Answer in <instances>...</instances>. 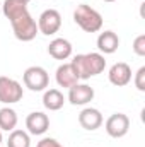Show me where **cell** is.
<instances>
[{
  "instance_id": "cell-1",
  "label": "cell",
  "mask_w": 145,
  "mask_h": 147,
  "mask_svg": "<svg viewBox=\"0 0 145 147\" xmlns=\"http://www.w3.org/2000/svg\"><path fill=\"white\" fill-rule=\"evenodd\" d=\"M70 63H72L79 80H87L91 77H96V75H99L106 69V60H104L103 53H82V55H75Z\"/></svg>"
},
{
  "instance_id": "cell-2",
  "label": "cell",
  "mask_w": 145,
  "mask_h": 147,
  "mask_svg": "<svg viewBox=\"0 0 145 147\" xmlns=\"http://www.w3.org/2000/svg\"><path fill=\"white\" fill-rule=\"evenodd\" d=\"M73 21L85 33H97L103 28V16L87 3L77 5L73 10Z\"/></svg>"
},
{
  "instance_id": "cell-3",
  "label": "cell",
  "mask_w": 145,
  "mask_h": 147,
  "mask_svg": "<svg viewBox=\"0 0 145 147\" xmlns=\"http://www.w3.org/2000/svg\"><path fill=\"white\" fill-rule=\"evenodd\" d=\"M12 24V31H14V36L17 38L19 41H33L38 31V22L34 21V17L29 14V10L22 16H19L17 19L10 21Z\"/></svg>"
},
{
  "instance_id": "cell-4",
  "label": "cell",
  "mask_w": 145,
  "mask_h": 147,
  "mask_svg": "<svg viewBox=\"0 0 145 147\" xmlns=\"http://www.w3.org/2000/svg\"><path fill=\"white\" fill-rule=\"evenodd\" d=\"M22 80H24V86L33 91V92H41L48 87L50 84V75L48 72L39 67V65H33L29 69H26V72L22 75Z\"/></svg>"
},
{
  "instance_id": "cell-5",
  "label": "cell",
  "mask_w": 145,
  "mask_h": 147,
  "mask_svg": "<svg viewBox=\"0 0 145 147\" xmlns=\"http://www.w3.org/2000/svg\"><path fill=\"white\" fill-rule=\"evenodd\" d=\"M22 96H24L22 86L15 79L0 75V103L14 105V103H19L22 99Z\"/></svg>"
},
{
  "instance_id": "cell-6",
  "label": "cell",
  "mask_w": 145,
  "mask_h": 147,
  "mask_svg": "<svg viewBox=\"0 0 145 147\" xmlns=\"http://www.w3.org/2000/svg\"><path fill=\"white\" fill-rule=\"evenodd\" d=\"M62 28V14L56 9H46L41 12L38 19V31L43 33L44 36L56 34Z\"/></svg>"
},
{
  "instance_id": "cell-7",
  "label": "cell",
  "mask_w": 145,
  "mask_h": 147,
  "mask_svg": "<svg viewBox=\"0 0 145 147\" xmlns=\"http://www.w3.org/2000/svg\"><path fill=\"white\" fill-rule=\"evenodd\" d=\"M104 128L108 132L109 137L113 139H121L128 134L130 130V118L125 115V113H113L106 120L104 123Z\"/></svg>"
},
{
  "instance_id": "cell-8",
  "label": "cell",
  "mask_w": 145,
  "mask_h": 147,
  "mask_svg": "<svg viewBox=\"0 0 145 147\" xmlns=\"http://www.w3.org/2000/svg\"><path fill=\"white\" fill-rule=\"evenodd\" d=\"M94 89L89 84H75L68 89V101L73 106H85L94 99Z\"/></svg>"
},
{
  "instance_id": "cell-9",
  "label": "cell",
  "mask_w": 145,
  "mask_h": 147,
  "mask_svg": "<svg viewBox=\"0 0 145 147\" xmlns=\"http://www.w3.org/2000/svg\"><path fill=\"white\" fill-rule=\"evenodd\" d=\"M26 128L31 135H43L50 128V118L43 111H33L26 118Z\"/></svg>"
},
{
  "instance_id": "cell-10",
  "label": "cell",
  "mask_w": 145,
  "mask_h": 147,
  "mask_svg": "<svg viewBox=\"0 0 145 147\" xmlns=\"http://www.w3.org/2000/svg\"><path fill=\"white\" fill-rule=\"evenodd\" d=\"M108 79H109V82L113 86H116V87H123V86L130 84V80H132V69H130V65L125 63V62L114 63L109 69Z\"/></svg>"
},
{
  "instance_id": "cell-11",
  "label": "cell",
  "mask_w": 145,
  "mask_h": 147,
  "mask_svg": "<svg viewBox=\"0 0 145 147\" xmlns=\"http://www.w3.org/2000/svg\"><path fill=\"white\" fill-rule=\"evenodd\" d=\"M79 123L84 130L94 132L103 125V115L96 108H84L79 113Z\"/></svg>"
},
{
  "instance_id": "cell-12",
  "label": "cell",
  "mask_w": 145,
  "mask_h": 147,
  "mask_svg": "<svg viewBox=\"0 0 145 147\" xmlns=\"http://www.w3.org/2000/svg\"><path fill=\"white\" fill-rule=\"evenodd\" d=\"M48 53L55 60H67L72 55V43L65 38H55L48 45Z\"/></svg>"
},
{
  "instance_id": "cell-13",
  "label": "cell",
  "mask_w": 145,
  "mask_h": 147,
  "mask_svg": "<svg viewBox=\"0 0 145 147\" xmlns=\"http://www.w3.org/2000/svg\"><path fill=\"white\" fill-rule=\"evenodd\" d=\"M55 79H56V84L60 87H67V89H70L72 86H75L79 82V77H77V74L73 70L72 63H62L56 69Z\"/></svg>"
},
{
  "instance_id": "cell-14",
  "label": "cell",
  "mask_w": 145,
  "mask_h": 147,
  "mask_svg": "<svg viewBox=\"0 0 145 147\" xmlns=\"http://www.w3.org/2000/svg\"><path fill=\"white\" fill-rule=\"evenodd\" d=\"M118 46H119V38L114 31H104L97 36V48L104 55L114 53L118 50Z\"/></svg>"
},
{
  "instance_id": "cell-15",
  "label": "cell",
  "mask_w": 145,
  "mask_h": 147,
  "mask_svg": "<svg viewBox=\"0 0 145 147\" xmlns=\"http://www.w3.org/2000/svg\"><path fill=\"white\" fill-rule=\"evenodd\" d=\"M43 105L50 111H58L65 105V96L60 89H48L43 94Z\"/></svg>"
},
{
  "instance_id": "cell-16",
  "label": "cell",
  "mask_w": 145,
  "mask_h": 147,
  "mask_svg": "<svg viewBox=\"0 0 145 147\" xmlns=\"http://www.w3.org/2000/svg\"><path fill=\"white\" fill-rule=\"evenodd\" d=\"M2 10H3V16L9 21H14L19 16H22V14L28 12V3L24 0H3Z\"/></svg>"
},
{
  "instance_id": "cell-17",
  "label": "cell",
  "mask_w": 145,
  "mask_h": 147,
  "mask_svg": "<svg viewBox=\"0 0 145 147\" xmlns=\"http://www.w3.org/2000/svg\"><path fill=\"white\" fill-rule=\"evenodd\" d=\"M17 121H19L17 113L12 110V108L5 106V108H2V110H0V130L12 132V130H15Z\"/></svg>"
},
{
  "instance_id": "cell-18",
  "label": "cell",
  "mask_w": 145,
  "mask_h": 147,
  "mask_svg": "<svg viewBox=\"0 0 145 147\" xmlns=\"http://www.w3.org/2000/svg\"><path fill=\"white\" fill-rule=\"evenodd\" d=\"M7 147H31V137L24 130H12L7 140Z\"/></svg>"
},
{
  "instance_id": "cell-19",
  "label": "cell",
  "mask_w": 145,
  "mask_h": 147,
  "mask_svg": "<svg viewBox=\"0 0 145 147\" xmlns=\"http://www.w3.org/2000/svg\"><path fill=\"white\" fill-rule=\"evenodd\" d=\"M132 48H133L135 55H138V57H145V34H140V36L135 38Z\"/></svg>"
},
{
  "instance_id": "cell-20",
  "label": "cell",
  "mask_w": 145,
  "mask_h": 147,
  "mask_svg": "<svg viewBox=\"0 0 145 147\" xmlns=\"http://www.w3.org/2000/svg\"><path fill=\"white\" fill-rule=\"evenodd\" d=\"M135 87L140 92L145 91V67H140L137 70V74H135Z\"/></svg>"
},
{
  "instance_id": "cell-21",
  "label": "cell",
  "mask_w": 145,
  "mask_h": 147,
  "mask_svg": "<svg viewBox=\"0 0 145 147\" xmlns=\"http://www.w3.org/2000/svg\"><path fill=\"white\" fill-rule=\"evenodd\" d=\"M36 147H63L56 139H51V137H44V139H41L39 142H38Z\"/></svg>"
},
{
  "instance_id": "cell-22",
  "label": "cell",
  "mask_w": 145,
  "mask_h": 147,
  "mask_svg": "<svg viewBox=\"0 0 145 147\" xmlns=\"http://www.w3.org/2000/svg\"><path fill=\"white\" fill-rule=\"evenodd\" d=\"M0 144H2V132H0Z\"/></svg>"
},
{
  "instance_id": "cell-23",
  "label": "cell",
  "mask_w": 145,
  "mask_h": 147,
  "mask_svg": "<svg viewBox=\"0 0 145 147\" xmlns=\"http://www.w3.org/2000/svg\"><path fill=\"white\" fill-rule=\"evenodd\" d=\"M104 2H116V0H104Z\"/></svg>"
},
{
  "instance_id": "cell-24",
  "label": "cell",
  "mask_w": 145,
  "mask_h": 147,
  "mask_svg": "<svg viewBox=\"0 0 145 147\" xmlns=\"http://www.w3.org/2000/svg\"><path fill=\"white\" fill-rule=\"evenodd\" d=\"M24 2H26V3H29V2H31V0H24Z\"/></svg>"
}]
</instances>
